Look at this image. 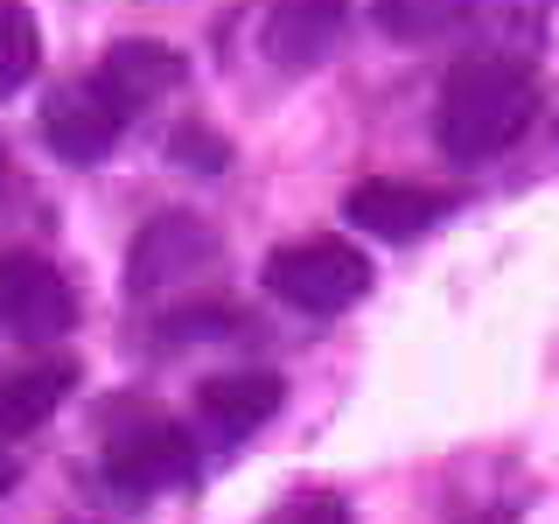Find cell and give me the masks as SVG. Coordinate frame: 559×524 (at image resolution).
<instances>
[{"label":"cell","mask_w":559,"mask_h":524,"mask_svg":"<svg viewBox=\"0 0 559 524\" xmlns=\"http://www.w3.org/2000/svg\"><path fill=\"white\" fill-rule=\"evenodd\" d=\"M532 112H538L532 63L483 49V57H462L448 70L441 105H433V140L448 162H489L532 127Z\"/></svg>","instance_id":"cell-1"},{"label":"cell","mask_w":559,"mask_h":524,"mask_svg":"<svg viewBox=\"0 0 559 524\" xmlns=\"http://www.w3.org/2000/svg\"><path fill=\"white\" fill-rule=\"evenodd\" d=\"M266 294L301 314H343L349 301L371 294V259L343 238H301V245H280L266 259Z\"/></svg>","instance_id":"cell-2"},{"label":"cell","mask_w":559,"mask_h":524,"mask_svg":"<svg viewBox=\"0 0 559 524\" xmlns=\"http://www.w3.org/2000/svg\"><path fill=\"white\" fill-rule=\"evenodd\" d=\"M133 127V105L112 92V84H57V92L43 98V140H49V154L70 168H92L105 162V154L127 140Z\"/></svg>","instance_id":"cell-3"},{"label":"cell","mask_w":559,"mask_h":524,"mask_svg":"<svg viewBox=\"0 0 559 524\" xmlns=\"http://www.w3.org/2000/svg\"><path fill=\"white\" fill-rule=\"evenodd\" d=\"M210 259H217V231H210L203 217H189V210H168V217L140 224V238L127 252V294L133 301L175 294L182 279L210 273Z\"/></svg>","instance_id":"cell-4"},{"label":"cell","mask_w":559,"mask_h":524,"mask_svg":"<svg viewBox=\"0 0 559 524\" xmlns=\"http://www.w3.org/2000/svg\"><path fill=\"white\" fill-rule=\"evenodd\" d=\"M0 329L22 343H57L78 329V287L35 252H0Z\"/></svg>","instance_id":"cell-5"},{"label":"cell","mask_w":559,"mask_h":524,"mask_svg":"<svg viewBox=\"0 0 559 524\" xmlns=\"http://www.w3.org/2000/svg\"><path fill=\"white\" fill-rule=\"evenodd\" d=\"M105 483L119 497H162V489H189L197 483V441L168 419H140L105 448Z\"/></svg>","instance_id":"cell-6"},{"label":"cell","mask_w":559,"mask_h":524,"mask_svg":"<svg viewBox=\"0 0 559 524\" xmlns=\"http://www.w3.org/2000/svg\"><path fill=\"white\" fill-rule=\"evenodd\" d=\"M448 210H454L448 189H427V182H384V175H371V182H357V189L343 196V217L357 224V231L392 238V245L433 231Z\"/></svg>","instance_id":"cell-7"},{"label":"cell","mask_w":559,"mask_h":524,"mask_svg":"<svg viewBox=\"0 0 559 524\" xmlns=\"http://www.w3.org/2000/svg\"><path fill=\"white\" fill-rule=\"evenodd\" d=\"M280 398H287V384L273 371H217L197 384V419L217 441H245L252 427H266L280 413Z\"/></svg>","instance_id":"cell-8"},{"label":"cell","mask_w":559,"mask_h":524,"mask_svg":"<svg viewBox=\"0 0 559 524\" xmlns=\"http://www.w3.org/2000/svg\"><path fill=\"white\" fill-rule=\"evenodd\" d=\"M349 0H273L266 14V57L280 70H314L329 49L343 43Z\"/></svg>","instance_id":"cell-9"},{"label":"cell","mask_w":559,"mask_h":524,"mask_svg":"<svg viewBox=\"0 0 559 524\" xmlns=\"http://www.w3.org/2000/svg\"><path fill=\"white\" fill-rule=\"evenodd\" d=\"M189 78V63H182V49H168V43H147V35H133V43H112L98 57V84H112L119 98L133 105H147V98H162L175 92V84Z\"/></svg>","instance_id":"cell-10"},{"label":"cell","mask_w":559,"mask_h":524,"mask_svg":"<svg viewBox=\"0 0 559 524\" xmlns=\"http://www.w3.org/2000/svg\"><path fill=\"white\" fill-rule=\"evenodd\" d=\"M70 392H78V364L70 357H43V364L8 371L0 378V433H35Z\"/></svg>","instance_id":"cell-11"},{"label":"cell","mask_w":559,"mask_h":524,"mask_svg":"<svg viewBox=\"0 0 559 524\" xmlns=\"http://www.w3.org/2000/svg\"><path fill=\"white\" fill-rule=\"evenodd\" d=\"M43 63V35H35V14L22 0H0V92H22Z\"/></svg>","instance_id":"cell-12"},{"label":"cell","mask_w":559,"mask_h":524,"mask_svg":"<svg viewBox=\"0 0 559 524\" xmlns=\"http://www.w3.org/2000/svg\"><path fill=\"white\" fill-rule=\"evenodd\" d=\"M462 14H468V0H378V28L399 35V43H433Z\"/></svg>","instance_id":"cell-13"},{"label":"cell","mask_w":559,"mask_h":524,"mask_svg":"<svg viewBox=\"0 0 559 524\" xmlns=\"http://www.w3.org/2000/svg\"><path fill=\"white\" fill-rule=\"evenodd\" d=\"M266 524H357V517H349V503H343V497L314 489V497H294V503H280V511H273Z\"/></svg>","instance_id":"cell-14"},{"label":"cell","mask_w":559,"mask_h":524,"mask_svg":"<svg viewBox=\"0 0 559 524\" xmlns=\"http://www.w3.org/2000/svg\"><path fill=\"white\" fill-rule=\"evenodd\" d=\"M175 162H189V168H203V175H217L224 162H231V147H224V140H210L203 127H189V133H175Z\"/></svg>","instance_id":"cell-15"},{"label":"cell","mask_w":559,"mask_h":524,"mask_svg":"<svg viewBox=\"0 0 559 524\" xmlns=\"http://www.w3.org/2000/svg\"><path fill=\"white\" fill-rule=\"evenodd\" d=\"M8 489H14V468H8V462H0V497H8Z\"/></svg>","instance_id":"cell-16"},{"label":"cell","mask_w":559,"mask_h":524,"mask_svg":"<svg viewBox=\"0 0 559 524\" xmlns=\"http://www.w3.org/2000/svg\"><path fill=\"white\" fill-rule=\"evenodd\" d=\"M0 175H8V147H0Z\"/></svg>","instance_id":"cell-17"},{"label":"cell","mask_w":559,"mask_h":524,"mask_svg":"<svg viewBox=\"0 0 559 524\" xmlns=\"http://www.w3.org/2000/svg\"><path fill=\"white\" fill-rule=\"evenodd\" d=\"M489 524H511V517H489Z\"/></svg>","instance_id":"cell-18"}]
</instances>
